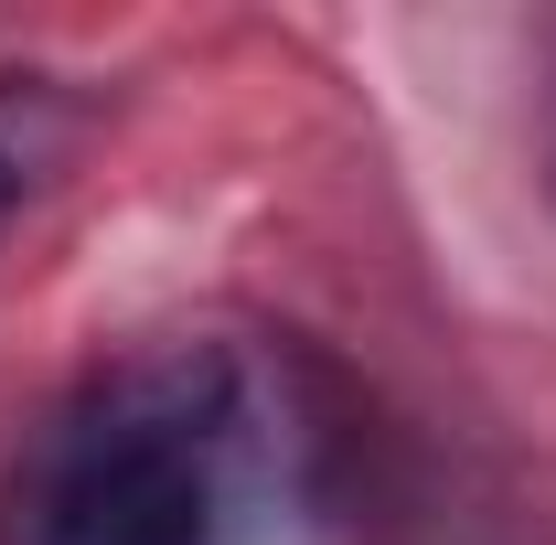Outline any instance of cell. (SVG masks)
Instances as JSON below:
<instances>
[{"instance_id":"obj_1","label":"cell","mask_w":556,"mask_h":545,"mask_svg":"<svg viewBox=\"0 0 556 545\" xmlns=\"http://www.w3.org/2000/svg\"><path fill=\"white\" fill-rule=\"evenodd\" d=\"M225 514V375L129 364L75 396L0 492V545H214Z\"/></svg>"},{"instance_id":"obj_2","label":"cell","mask_w":556,"mask_h":545,"mask_svg":"<svg viewBox=\"0 0 556 545\" xmlns=\"http://www.w3.org/2000/svg\"><path fill=\"white\" fill-rule=\"evenodd\" d=\"M54 161V97L43 86H0V225H11V204L33 193V172Z\"/></svg>"}]
</instances>
